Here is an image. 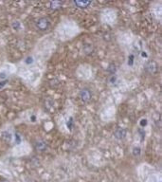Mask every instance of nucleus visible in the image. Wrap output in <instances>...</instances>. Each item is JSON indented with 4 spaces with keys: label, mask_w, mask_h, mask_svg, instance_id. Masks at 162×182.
I'll return each instance as SVG.
<instances>
[{
    "label": "nucleus",
    "mask_w": 162,
    "mask_h": 182,
    "mask_svg": "<svg viewBox=\"0 0 162 182\" xmlns=\"http://www.w3.org/2000/svg\"><path fill=\"white\" fill-rule=\"evenodd\" d=\"M140 124H141L142 126H145V125L147 124V120H142L141 123H140Z\"/></svg>",
    "instance_id": "2eb2a0df"
},
{
    "label": "nucleus",
    "mask_w": 162,
    "mask_h": 182,
    "mask_svg": "<svg viewBox=\"0 0 162 182\" xmlns=\"http://www.w3.org/2000/svg\"><path fill=\"white\" fill-rule=\"evenodd\" d=\"M80 96H81V99L83 102H88V101H90L91 96H92V95H91V91L89 89H87V88H83L81 91V93H80Z\"/></svg>",
    "instance_id": "f03ea898"
},
{
    "label": "nucleus",
    "mask_w": 162,
    "mask_h": 182,
    "mask_svg": "<svg viewBox=\"0 0 162 182\" xmlns=\"http://www.w3.org/2000/svg\"><path fill=\"white\" fill-rule=\"evenodd\" d=\"M125 136H126V130L123 128H118L115 132V137L118 140H122V138L125 137Z\"/></svg>",
    "instance_id": "20e7f679"
},
{
    "label": "nucleus",
    "mask_w": 162,
    "mask_h": 182,
    "mask_svg": "<svg viewBox=\"0 0 162 182\" xmlns=\"http://www.w3.org/2000/svg\"><path fill=\"white\" fill-rule=\"evenodd\" d=\"M133 154L135 155H139V154H140V148H139V147H136V148H134Z\"/></svg>",
    "instance_id": "9d476101"
},
{
    "label": "nucleus",
    "mask_w": 162,
    "mask_h": 182,
    "mask_svg": "<svg viewBox=\"0 0 162 182\" xmlns=\"http://www.w3.org/2000/svg\"><path fill=\"white\" fill-rule=\"evenodd\" d=\"M91 2H75V5H77L78 7L81 8H86L88 5H90Z\"/></svg>",
    "instance_id": "6e6552de"
},
{
    "label": "nucleus",
    "mask_w": 162,
    "mask_h": 182,
    "mask_svg": "<svg viewBox=\"0 0 162 182\" xmlns=\"http://www.w3.org/2000/svg\"><path fill=\"white\" fill-rule=\"evenodd\" d=\"M36 27L40 30H46L49 27V20L48 18H46V17H43V18L38 19L36 22Z\"/></svg>",
    "instance_id": "f257e3e1"
},
{
    "label": "nucleus",
    "mask_w": 162,
    "mask_h": 182,
    "mask_svg": "<svg viewBox=\"0 0 162 182\" xmlns=\"http://www.w3.org/2000/svg\"><path fill=\"white\" fill-rule=\"evenodd\" d=\"M47 148V144L43 141H39L35 143V149L39 152H42V151H45Z\"/></svg>",
    "instance_id": "39448f33"
},
{
    "label": "nucleus",
    "mask_w": 162,
    "mask_h": 182,
    "mask_svg": "<svg viewBox=\"0 0 162 182\" xmlns=\"http://www.w3.org/2000/svg\"><path fill=\"white\" fill-rule=\"evenodd\" d=\"M133 63H134V55L132 54V55H130V56H129V61H128V65H129V66H132V65H133Z\"/></svg>",
    "instance_id": "9b49d317"
},
{
    "label": "nucleus",
    "mask_w": 162,
    "mask_h": 182,
    "mask_svg": "<svg viewBox=\"0 0 162 182\" xmlns=\"http://www.w3.org/2000/svg\"><path fill=\"white\" fill-rule=\"evenodd\" d=\"M117 81V77L116 76H111V78H110V79H109V83L110 84H115V82Z\"/></svg>",
    "instance_id": "f8f14e48"
},
{
    "label": "nucleus",
    "mask_w": 162,
    "mask_h": 182,
    "mask_svg": "<svg viewBox=\"0 0 162 182\" xmlns=\"http://www.w3.org/2000/svg\"><path fill=\"white\" fill-rule=\"evenodd\" d=\"M7 84V81H3V82H0V88H2L3 86Z\"/></svg>",
    "instance_id": "dca6fc26"
},
{
    "label": "nucleus",
    "mask_w": 162,
    "mask_h": 182,
    "mask_svg": "<svg viewBox=\"0 0 162 182\" xmlns=\"http://www.w3.org/2000/svg\"><path fill=\"white\" fill-rule=\"evenodd\" d=\"M2 137L7 141H12V135L10 133H8V132H4L2 134Z\"/></svg>",
    "instance_id": "0eeeda50"
},
{
    "label": "nucleus",
    "mask_w": 162,
    "mask_h": 182,
    "mask_svg": "<svg viewBox=\"0 0 162 182\" xmlns=\"http://www.w3.org/2000/svg\"><path fill=\"white\" fill-rule=\"evenodd\" d=\"M0 182H8V181H7V180H1Z\"/></svg>",
    "instance_id": "f3484780"
},
{
    "label": "nucleus",
    "mask_w": 162,
    "mask_h": 182,
    "mask_svg": "<svg viewBox=\"0 0 162 182\" xmlns=\"http://www.w3.org/2000/svg\"><path fill=\"white\" fill-rule=\"evenodd\" d=\"M62 5L61 2H52L51 3V8H53V9H57V8H60V6Z\"/></svg>",
    "instance_id": "1a4fd4ad"
},
{
    "label": "nucleus",
    "mask_w": 162,
    "mask_h": 182,
    "mask_svg": "<svg viewBox=\"0 0 162 182\" xmlns=\"http://www.w3.org/2000/svg\"><path fill=\"white\" fill-rule=\"evenodd\" d=\"M19 27H20V24H19V22H14V23H13V28H14L15 30L19 29Z\"/></svg>",
    "instance_id": "4468645a"
},
{
    "label": "nucleus",
    "mask_w": 162,
    "mask_h": 182,
    "mask_svg": "<svg viewBox=\"0 0 162 182\" xmlns=\"http://www.w3.org/2000/svg\"><path fill=\"white\" fill-rule=\"evenodd\" d=\"M157 63L153 62V61H149V62L145 65V69L150 73H155L157 71Z\"/></svg>",
    "instance_id": "7ed1b4c3"
},
{
    "label": "nucleus",
    "mask_w": 162,
    "mask_h": 182,
    "mask_svg": "<svg viewBox=\"0 0 162 182\" xmlns=\"http://www.w3.org/2000/svg\"><path fill=\"white\" fill-rule=\"evenodd\" d=\"M107 70H108V72L110 74H114L116 72V70H117V67H116V66L114 64H110L108 66V69H107Z\"/></svg>",
    "instance_id": "423d86ee"
},
{
    "label": "nucleus",
    "mask_w": 162,
    "mask_h": 182,
    "mask_svg": "<svg viewBox=\"0 0 162 182\" xmlns=\"http://www.w3.org/2000/svg\"><path fill=\"white\" fill-rule=\"evenodd\" d=\"M26 64H32L33 63V58L32 57H28L27 59L25 60Z\"/></svg>",
    "instance_id": "ddd939ff"
}]
</instances>
